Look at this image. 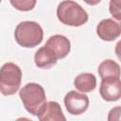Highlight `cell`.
<instances>
[{
  "label": "cell",
  "instance_id": "6",
  "mask_svg": "<svg viewBox=\"0 0 121 121\" xmlns=\"http://www.w3.org/2000/svg\"><path fill=\"white\" fill-rule=\"evenodd\" d=\"M99 93L101 97L109 102L117 101L121 97V81L120 78H102Z\"/></svg>",
  "mask_w": 121,
  "mask_h": 121
},
{
  "label": "cell",
  "instance_id": "2",
  "mask_svg": "<svg viewBox=\"0 0 121 121\" xmlns=\"http://www.w3.org/2000/svg\"><path fill=\"white\" fill-rule=\"evenodd\" d=\"M16 43L26 48H33L39 45L43 38L42 26L34 21H24L17 25L14 30Z\"/></svg>",
  "mask_w": 121,
  "mask_h": 121
},
{
  "label": "cell",
  "instance_id": "12",
  "mask_svg": "<svg viewBox=\"0 0 121 121\" xmlns=\"http://www.w3.org/2000/svg\"><path fill=\"white\" fill-rule=\"evenodd\" d=\"M97 72L101 79L108 78H120V65L112 60H105L98 65Z\"/></svg>",
  "mask_w": 121,
  "mask_h": 121
},
{
  "label": "cell",
  "instance_id": "17",
  "mask_svg": "<svg viewBox=\"0 0 121 121\" xmlns=\"http://www.w3.org/2000/svg\"><path fill=\"white\" fill-rule=\"evenodd\" d=\"M1 1H2V0H0V3H1Z\"/></svg>",
  "mask_w": 121,
  "mask_h": 121
},
{
  "label": "cell",
  "instance_id": "9",
  "mask_svg": "<svg viewBox=\"0 0 121 121\" xmlns=\"http://www.w3.org/2000/svg\"><path fill=\"white\" fill-rule=\"evenodd\" d=\"M40 121H65L62 110L60 104L56 101H48L38 114Z\"/></svg>",
  "mask_w": 121,
  "mask_h": 121
},
{
  "label": "cell",
  "instance_id": "1",
  "mask_svg": "<svg viewBox=\"0 0 121 121\" xmlns=\"http://www.w3.org/2000/svg\"><path fill=\"white\" fill-rule=\"evenodd\" d=\"M19 95L25 109L35 116H38L46 103L44 89L35 82L26 84L19 91Z\"/></svg>",
  "mask_w": 121,
  "mask_h": 121
},
{
  "label": "cell",
  "instance_id": "15",
  "mask_svg": "<svg viewBox=\"0 0 121 121\" xmlns=\"http://www.w3.org/2000/svg\"><path fill=\"white\" fill-rule=\"evenodd\" d=\"M120 113H121V108L119 106L112 108L110 112H109V116H108V120L109 121H112V120H120Z\"/></svg>",
  "mask_w": 121,
  "mask_h": 121
},
{
  "label": "cell",
  "instance_id": "8",
  "mask_svg": "<svg viewBox=\"0 0 121 121\" xmlns=\"http://www.w3.org/2000/svg\"><path fill=\"white\" fill-rule=\"evenodd\" d=\"M45 46L53 51L58 60L65 58L71 50V43L69 39L60 34L49 37L45 43Z\"/></svg>",
  "mask_w": 121,
  "mask_h": 121
},
{
  "label": "cell",
  "instance_id": "5",
  "mask_svg": "<svg viewBox=\"0 0 121 121\" xmlns=\"http://www.w3.org/2000/svg\"><path fill=\"white\" fill-rule=\"evenodd\" d=\"M89 103V97L85 94L77 91H70L64 96L65 108L72 115H79L86 112Z\"/></svg>",
  "mask_w": 121,
  "mask_h": 121
},
{
  "label": "cell",
  "instance_id": "10",
  "mask_svg": "<svg viewBox=\"0 0 121 121\" xmlns=\"http://www.w3.org/2000/svg\"><path fill=\"white\" fill-rule=\"evenodd\" d=\"M58 61L56 55L53 53L51 49L47 46L40 47L34 56V62L38 68L41 69H49L53 65H55Z\"/></svg>",
  "mask_w": 121,
  "mask_h": 121
},
{
  "label": "cell",
  "instance_id": "14",
  "mask_svg": "<svg viewBox=\"0 0 121 121\" xmlns=\"http://www.w3.org/2000/svg\"><path fill=\"white\" fill-rule=\"evenodd\" d=\"M110 13L117 20H121V0H110Z\"/></svg>",
  "mask_w": 121,
  "mask_h": 121
},
{
  "label": "cell",
  "instance_id": "3",
  "mask_svg": "<svg viewBox=\"0 0 121 121\" xmlns=\"http://www.w3.org/2000/svg\"><path fill=\"white\" fill-rule=\"evenodd\" d=\"M57 17L60 23L71 26H83L89 19L85 9L73 0H64L58 5Z\"/></svg>",
  "mask_w": 121,
  "mask_h": 121
},
{
  "label": "cell",
  "instance_id": "7",
  "mask_svg": "<svg viewBox=\"0 0 121 121\" xmlns=\"http://www.w3.org/2000/svg\"><path fill=\"white\" fill-rule=\"evenodd\" d=\"M97 36L106 42H112L117 39L121 34V27L118 22L107 18L101 20L96 26Z\"/></svg>",
  "mask_w": 121,
  "mask_h": 121
},
{
  "label": "cell",
  "instance_id": "13",
  "mask_svg": "<svg viewBox=\"0 0 121 121\" xmlns=\"http://www.w3.org/2000/svg\"><path fill=\"white\" fill-rule=\"evenodd\" d=\"M11 6L20 11L32 10L37 3V0H9Z\"/></svg>",
  "mask_w": 121,
  "mask_h": 121
},
{
  "label": "cell",
  "instance_id": "4",
  "mask_svg": "<svg viewBox=\"0 0 121 121\" xmlns=\"http://www.w3.org/2000/svg\"><path fill=\"white\" fill-rule=\"evenodd\" d=\"M22 82L21 68L13 62H6L0 68V92L3 95H12Z\"/></svg>",
  "mask_w": 121,
  "mask_h": 121
},
{
  "label": "cell",
  "instance_id": "16",
  "mask_svg": "<svg viewBox=\"0 0 121 121\" xmlns=\"http://www.w3.org/2000/svg\"><path fill=\"white\" fill-rule=\"evenodd\" d=\"M86 4H88V5H90V6H95V5H97L98 3H100L101 2V0H83Z\"/></svg>",
  "mask_w": 121,
  "mask_h": 121
},
{
  "label": "cell",
  "instance_id": "11",
  "mask_svg": "<svg viewBox=\"0 0 121 121\" xmlns=\"http://www.w3.org/2000/svg\"><path fill=\"white\" fill-rule=\"evenodd\" d=\"M74 86L81 93H89L96 87V78L91 73H81L74 79Z\"/></svg>",
  "mask_w": 121,
  "mask_h": 121
}]
</instances>
